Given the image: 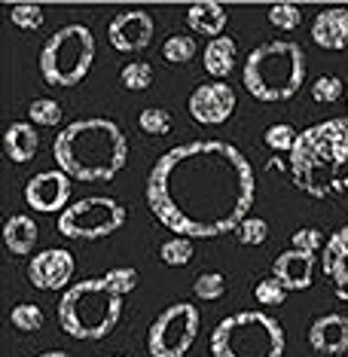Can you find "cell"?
I'll return each instance as SVG.
<instances>
[{"mask_svg": "<svg viewBox=\"0 0 348 357\" xmlns=\"http://www.w3.org/2000/svg\"><path fill=\"white\" fill-rule=\"evenodd\" d=\"M236 92L226 83H202L190 95V116L199 126H223L236 113Z\"/></svg>", "mask_w": 348, "mask_h": 357, "instance_id": "cell-13", "label": "cell"}, {"mask_svg": "<svg viewBox=\"0 0 348 357\" xmlns=\"http://www.w3.org/2000/svg\"><path fill=\"white\" fill-rule=\"evenodd\" d=\"M156 22L147 10H123L107 22V43L116 52H141L153 43Z\"/></svg>", "mask_w": 348, "mask_h": 357, "instance_id": "cell-11", "label": "cell"}, {"mask_svg": "<svg viewBox=\"0 0 348 357\" xmlns=\"http://www.w3.org/2000/svg\"><path fill=\"white\" fill-rule=\"evenodd\" d=\"M345 104H348V89H345Z\"/></svg>", "mask_w": 348, "mask_h": 357, "instance_id": "cell-40", "label": "cell"}, {"mask_svg": "<svg viewBox=\"0 0 348 357\" xmlns=\"http://www.w3.org/2000/svg\"><path fill=\"white\" fill-rule=\"evenodd\" d=\"M272 278H278L285 290H309L315 281V254H303L294 248L278 254L272 263Z\"/></svg>", "mask_w": 348, "mask_h": 357, "instance_id": "cell-16", "label": "cell"}, {"mask_svg": "<svg viewBox=\"0 0 348 357\" xmlns=\"http://www.w3.org/2000/svg\"><path fill=\"white\" fill-rule=\"evenodd\" d=\"M101 357H123V354H101Z\"/></svg>", "mask_w": 348, "mask_h": 357, "instance_id": "cell-39", "label": "cell"}, {"mask_svg": "<svg viewBox=\"0 0 348 357\" xmlns=\"http://www.w3.org/2000/svg\"><path fill=\"white\" fill-rule=\"evenodd\" d=\"M226 22H229L226 6L217 3V0H199V3H190V10H187L190 31L192 34H199V37H208V40L223 37Z\"/></svg>", "mask_w": 348, "mask_h": 357, "instance_id": "cell-18", "label": "cell"}, {"mask_svg": "<svg viewBox=\"0 0 348 357\" xmlns=\"http://www.w3.org/2000/svg\"><path fill=\"white\" fill-rule=\"evenodd\" d=\"M74 254L64 248H46L34 254V259L28 263V281L37 290H68L70 278H74Z\"/></svg>", "mask_w": 348, "mask_h": 357, "instance_id": "cell-12", "label": "cell"}, {"mask_svg": "<svg viewBox=\"0 0 348 357\" xmlns=\"http://www.w3.org/2000/svg\"><path fill=\"white\" fill-rule=\"evenodd\" d=\"M312 40L321 50H330V52L348 50V10L345 6H327V10H321L315 15Z\"/></svg>", "mask_w": 348, "mask_h": 357, "instance_id": "cell-17", "label": "cell"}, {"mask_svg": "<svg viewBox=\"0 0 348 357\" xmlns=\"http://www.w3.org/2000/svg\"><path fill=\"white\" fill-rule=\"evenodd\" d=\"M345 89L348 86L339 77H333V74H330V77H318V79H315V86H312V98L318 104H336L345 95Z\"/></svg>", "mask_w": 348, "mask_h": 357, "instance_id": "cell-33", "label": "cell"}, {"mask_svg": "<svg viewBox=\"0 0 348 357\" xmlns=\"http://www.w3.org/2000/svg\"><path fill=\"white\" fill-rule=\"evenodd\" d=\"M137 126H141V132L162 137V135L172 132V113L165 107H144L141 116H137Z\"/></svg>", "mask_w": 348, "mask_h": 357, "instance_id": "cell-28", "label": "cell"}, {"mask_svg": "<svg viewBox=\"0 0 348 357\" xmlns=\"http://www.w3.org/2000/svg\"><path fill=\"white\" fill-rule=\"evenodd\" d=\"M123 299L107 284V278H86L80 284H70L59 299V324L68 336L98 342L110 336L123 314Z\"/></svg>", "mask_w": 348, "mask_h": 357, "instance_id": "cell-5", "label": "cell"}, {"mask_svg": "<svg viewBox=\"0 0 348 357\" xmlns=\"http://www.w3.org/2000/svg\"><path fill=\"white\" fill-rule=\"evenodd\" d=\"M236 59H239V46L232 37H217L208 40L205 46V70L211 74L217 83H223V77H229L236 70Z\"/></svg>", "mask_w": 348, "mask_h": 357, "instance_id": "cell-21", "label": "cell"}, {"mask_svg": "<svg viewBox=\"0 0 348 357\" xmlns=\"http://www.w3.org/2000/svg\"><path fill=\"white\" fill-rule=\"evenodd\" d=\"M25 202L34 214H64L70 205V177L61 168L37 172L25 183Z\"/></svg>", "mask_w": 348, "mask_h": 357, "instance_id": "cell-10", "label": "cell"}, {"mask_svg": "<svg viewBox=\"0 0 348 357\" xmlns=\"http://www.w3.org/2000/svg\"><path fill=\"white\" fill-rule=\"evenodd\" d=\"M153 64L147 61H128L123 70H119V83H123L128 92H147L153 86Z\"/></svg>", "mask_w": 348, "mask_h": 357, "instance_id": "cell-24", "label": "cell"}, {"mask_svg": "<svg viewBox=\"0 0 348 357\" xmlns=\"http://www.w3.org/2000/svg\"><path fill=\"white\" fill-rule=\"evenodd\" d=\"M254 299L260 303L263 308H278V305H285V299H287V290L281 287V281L278 278H260L254 284Z\"/></svg>", "mask_w": 348, "mask_h": 357, "instance_id": "cell-29", "label": "cell"}, {"mask_svg": "<svg viewBox=\"0 0 348 357\" xmlns=\"http://www.w3.org/2000/svg\"><path fill=\"white\" fill-rule=\"evenodd\" d=\"M37 238H40V229H37L34 217H28V214H10V217H6V223H3V245H6L10 254L28 257L31 250H34Z\"/></svg>", "mask_w": 348, "mask_h": 357, "instance_id": "cell-20", "label": "cell"}, {"mask_svg": "<svg viewBox=\"0 0 348 357\" xmlns=\"http://www.w3.org/2000/svg\"><path fill=\"white\" fill-rule=\"evenodd\" d=\"M37 357H70L68 351H43V354H37Z\"/></svg>", "mask_w": 348, "mask_h": 357, "instance_id": "cell-38", "label": "cell"}, {"mask_svg": "<svg viewBox=\"0 0 348 357\" xmlns=\"http://www.w3.org/2000/svg\"><path fill=\"white\" fill-rule=\"evenodd\" d=\"M321 269L324 278L333 284V294L348 303V226L336 229L327 238V245L321 250Z\"/></svg>", "mask_w": 348, "mask_h": 357, "instance_id": "cell-14", "label": "cell"}, {"mask_svg": "<svg viewBox=\"0 0 348 357\" xmlns=\"http://www.w3.org/2000/svg\"><path fill=\"white\" fill-rule=\"evenodd\" d=\"M95 61V34L86 25H64L40 50V74L55 89L83 83Z\"/></svg>", "mask_w": 348, "mask_h": 357, "instance_id": "cell-7", "label": "cell"}, {"mask_svg": "<svg viewBox=\"0 0 348 357\" xmlns=\"http://www.w3.org/2000/svg\"><path fill=\"white\" fill-rule=\"evenodd\" d=\"M226 290V278L220 272H202L196 284H192V294L199 299H205V303H214V299H220Z\"/></svg>", "mask_w": 348, "mask_h": 357, "instance_id": "cell-32", "label": "cell"}, {"mask_svg": "<svg viewBox=\"0 0 348 357\" xmlns=\"http://www.w3.org/2000/svg\"><path fill=\"white\" fill-rule=\"evenodd\" d=\"M10 22L15 28H22V31H37L40 25H43V6H37V3H13L10 6Z\"/></svg>", "mask_w": 348, "mask_h": 357, "instance_id": "cell-31", "label": "cell"}, {"mask_svg": "<svg viewBox=\"0 0 348 357\" xmlns=\"http://www.w3.org/2000/svg\"><path fill=\"white\" fill-rule=\"evenodd\" d=\"M196 37L192 34H172L162 43V55H165V61H172V64H187L196 59Z\"/></svg>", "mask_w": 348, "mask_h": 357, "instance_id": "cell-23", "label": "cell"}, {"mask_svg": "<svg viewBox=\"0 0 348 357\" xmlns=\"http://www.w3.org/2000/svg\"><path fill=\"white\" fill-rule=\"evenodd\" d=\"M269 22L278 31H294L303 25V13H299L296 3H275L269 10Z\"/></svg>", "mask_w": 348, "mask_h": 357, "instance_id": "cell-34", "label": "cell"}, {"mask_svg": "<svg viewBox=\"0 0 348 357\" xmlns=\"http://www.w3.org/2000/svg\"><path fill=\"white\" fill-rule=\"evenodd\" d=\"M153 217L181 238H217L250 217L254 165L229 141H190L156 159L147 174Z\"/></svg>", "mask_w": 348, "mask_h": 357, "instance_id": "cell-1", "label": "cell"}, {"mask_svg": "<svg viewBox=\"0 0 348 357\" xmlns=\"http://www.w3.org/2000/svg\"><path fill=\"white\" fill-rule=\"evenodd\" d=\"M241 83L250 98L278 104L296 98L305 83V52L294 40H266L248 52L241 68Z\"/></svg>", "mask_w": 348, "mask_h": 357, "instance_id": "cell-4", "label": "cell"}, {"mask_svg": "<svg viewBox=\"0 0 348 357\" xmlns=\"http://www.w3.org/2000/svg\"><path fill=\"white\" fill-rule=\"evenodd\" d=\"M309 345L321 357H339L348 351V314H321L309 327Z\"/></svg>", "mask_w": 348, "mask_h": 357, "instance_id": "cell-15", "label": "cell"}, {"mask_svg": "<svg viewBox=\"0 0 348 357\" xmlns=\"http://www.w3.org/2000/svg\"><path fill=\"white\" fill-rule=\"evenodd\" d=\"M28 119L34 126H43V128H52L61 123V104L52 101V98H34L28 104Z\"/></svg>", "mask_w": 348, "mask_h": 357, "instance_id": "cell-26", "label": "cell"}, {"mask_svg": "<svg viewBox=\"0 0 348 357\" xmlns=\"http://www.w3.org/2000/svg\"><path fill=\"white\" fill-rule=\"evenodd\" d=\"M10 324L22 333H37L43 327V308L34 305V303H19L10 312Z\"/></svg>", "mask_w": 348, "mask_h": 357, "instance_id": "cell-27", "label": "cell"}, {"mask_svg": "<svg viewBox=\"0 0 348 357\" xmlns=\"http://www.w3.org/2000/svg\"><path fill=\"white\" fill-rule=\"evenodd\" d=\"M104 278H107V284L119 296H128L137 287V269H132V266H113Z\"/></svg>", "mask_w": 348, "mask_h": 357, "instance_id": "cell-36", "label": "cell"}, {"mask_svg": "<svg viewBox=\"0 0 348 357\" xmlns=\"http://www.w3.org/2000/svg\"><path fill=\"white\" fill-rule=\"evenodd\" d=\"M159 257H162V263L172 266V269H183V266H190V259L196 257V245H192V238L174 235V238H168L165 245L159 248Z\"/></svg>", "mask_w": 348, "mask_h": 357, "instance_id": "cell-22", "label": "cell"}, {"mask_svg": "<svg viewBox=\"0 0 348 357\" xmlns=\"http://www.w3.org/2000/svg\"><path fill=\"white\" fill-rule=\"evenodd\" d=\"M290 181L312 199H339L348 192V119L333 116L305 128L290 153Z\"/></svg>", "mask_w": 348, "mask_h": 357, "instance_id": "cell-3", "label": "cell"}, {"mask_svg": "<svg viewBox=\"0 0 348 357\" xmlns=\"http://www.w3.org/2000/svg\"><path fill=\"white\" fill-rule=\"evenodd\" d=\"M285 327L266 312H236L211 333L214 357H285Z\"/></svg>", "mask_w": 348, "mask_h": 357, "instance_id": "cell-6", "label": "cell"}, {"mask_svg": "<svg viewBox=\"0 0 348 357\" xmlns=\"http://www.w3.org/2000/svg\"><path fill=\"white\" fill-rule=\"evenodd\" d=\"M202 327V314L192 303H174L153 318L147 333L150 357H183L192 348Z\"/></svg>", "mask_w": 348, "mask_h": 357, "instance_id": "cell-9", "label": "cell"}, {"mask_svg": "<svg viewBox=\"0 0 348 357\" xmlns=\"http://www.w3.org/2000/svg\"><path fill=\"white\" fill-rule=\"evenodd\" d=\"M40 150V135L34 123H10L3 132V153L15 165H25L37 156Z\"/></svg>", "mask_w": 348, "mask_h": 357, "instance_id": "cell-19", "label": "cell"}, {"mask_svg": "<svg viewBox=\"0 0 348 357\" xmlns=\"http://www.w3.org/2000/svg\"><path fill=\"white\" fill-rule=\"evenodd\" d=\"M236 235H239V245H245V248L266 245V238H269V223H266L263 217H245L241 226L236 229Z\"/></svg>", "mask_w": 348, "mask_h": 357, "instance_id": "cell-30", "label": "cell"}, {"mask_svg": "<svg viewBox=\"0 0 348 357\" xmlns=\"http://www.w3.org/2000/svg\"><path fill=\"white\" fill-rule=\"evenodd\" d=\"M59 168L74 181L104 183L113 181L128 162V141L113 119L89 116L64 126L52 141Z\"/></svg>", "mask_w": 348, "mask_h": 357, "instance_id": "cell-2", "label": "cell"}, {"mask_svg": "<svg viewBox=\"0 0 348 357\" xmlns=\"http://www.w3.org/2000/svg\"><path fill=\"white\" fill-rule=\"evenodd\" d=\"M126 226V208L123 202L110 196H89L74 202L59 217V232L74 241H101L110 238Z\"/></svg>", "mask_w": 348, "mask_h": 357, "instance_id": "cell-8", "label": "cell"}, {"mask_svg": "<svg viewBox=\"0 0 348 357\" xmlns=\"http://www.w3.org/2000/svg\"><path fill=\"white\" fill-rule=\"evenodd\" d=\"M296 137H299V132H294V126H287V123H275V126H269L266 128V135H263V144L269 147L272 153H294V147H296Z\"/></svg>", "mask_w": 348, "mask_h": 357, "instance_id": "cell-25", "label": "cell"}, {"mask_svg": "<svg viewBox=\"0 0 348 357\" xmlns=\"http://www.w3.org/2000/svg\"><path fill=\"white\" fill-rule=\"evenodd\" d=\"M269 168H272V172H290L285 162H281V156H272V159H269Z\"/></svg>", "mask_w": 348, "mask_h": 357, "instance_id": "cell-37", "label": "cell"}, {"mask_svg": "<svg viewBox=\"0 0 348 357\" xmlns=\"http://www.w3.org/2000/svg\"><path fill=\"white\" fill-rule=\"evenodd\" d=\"M290 245L294 250H303V254H318L327 245V238H324L321 229H315V226H305V229H296L290 235Z\"/></svg>", "mask_w": 348, "mask_h": 357, "instance_id": "cell-35", "label": "cell"}]
</instances>
